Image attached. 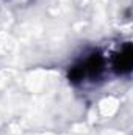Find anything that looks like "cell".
<instances>
[{
  "label": "cell",
  "instance_id": "1",
  "mask_svg": "<svg viewBox=\"0 0 133 135\" xmlns=\"http://www.w3.org/2000/svg\"><path fill=\"white\" fill-rule=\"evenodd\" d=\"M133 65V50H132V46H125L114 58L113 61V68L119 72V74H125L132 69Z\"/></svg>",
  "mask_w": 133,
  "mask_h": 135
},
{
  "label": "cell",
  "instance_id": "2",
  "mask_svg": "<svg viewBox=\"0 0 133 135\" xmlns=\"http://www.w3.org/2000/svg\"><path fill=\"white\" fill-rule=\"evenodd\" d=\"M85 66V72L89 75V77H99L100 74L103 72V68H105V60L100 54H93L88 61L83 65Z\"/></svg>",
  "mask_w": 133,
  "mask_h": 135
},
{
  "label": "cell",
  "instance_id": "3",
  "mask_svg": "<svg viewBox=\"0 0 133 135\" xmlns=\"http://www.w3.org/2000/svg\"><path fill=\"white\" fill-rule=\"evenodd\" d=\"M85 66L83 65H75V66L70 68V71H69V80L70 82H74V83H78L80 80H83V77H85Z\"/></svg>",
  "mask_w": 133,
  "mask_h": 135
}]
</instances>
